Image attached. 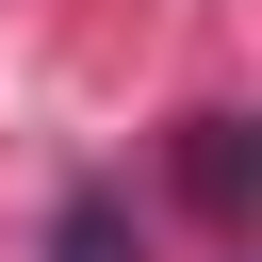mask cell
Instances as JSON below:
<instances>
[{"instance_id": "7a4b0ae2", "label": "cell", "mask_w": 262, "mask_h": 262, "mask_svg": "<svg viewBox=\"0 0 262 262\" xmlns=\"http://www.w3.org/2000/svg\"><path fill=\"white\" fill-rule=\"evenodd\" d=\"M180 180L196 213H246V115H180Z\"/></svg>"}, {"instance_id": "6da1fadb", "label": "cell", "mask_w": 262, "mask_h": 262, "mask_svg": "<svg viewBox=\"0 0 262 262\" xmlns=\"http://www.w3.org/2000/svg\"><path fill=\"white\" fill-rule=\"evenodd\" d=\"M33 262H147V229H131V196H115V180H66Z\"/></svg>"}]
</instances>
